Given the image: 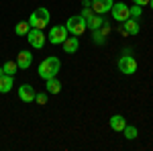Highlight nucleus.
Listing matches in <instances>:
<instances>
[{"label":"nucleus","mask_w":153,"mask_h":151,"mask_svg":"<svg viewBox=\"0 0 153 151\" xmlns=\"http://www.w3.org/2000/svg\"><path fill=\"white\" fill-rule=\"evenodd\" d=\"M59 70H61V61H59V57L49 55V57H45L41 63H39L37 74H39L43 80H49V78H55V76L59 74Z\"/></svg>","instance_id":"1"},{"label":"nucleus","mask_w":153,"mask_h":151,"mask_svg":"<svg viewBox=\"0 0 153 151\" xmlns=\"http://www.w3.org/2000/svg\"><path fill=\"white\" fill-rule=\"evenodd\" d=\"M49 19H51V14H49V10L45 8V6H37L35 10L31 12V16H29V25L33 27V29H45L49 25Z\"/></svg>","instance_id":"2"},{"label":"nucleus","mask_w":153,"mask_h":151,"mask_svg":"<svg viewBox=\"0 0 153 151\" xmlns=\"http://www.w3.org/2000/svg\"><path fill=\"white\" fill-rule=\"evenodd\" d=\"M65 29H68V33H70V35L80 37V35H84V33H86L88 25H86V19H84L82 14H76V16H70V19H68Z\"/></svg>","instance_id":"3"},{"label":"nucleus","mask_w":153,"mask_h":151,"mask_svg":"<svg viewBox=\"0 0 153 151\" xmlns=\"http://www.w3.org/2000/svg\"><path fill=\"white\" fill-rule=\"evenodd\" d=\"M68 29H65V25H53L51 27V31H49V43L51 45H61L65 39H68Z\"/></svg>","instance_id":"4"},{"label":"nucleus","mask_w":153,"mask_h":151,"mask_svg":"<svg viewBox=\"0 0 153 151\" xmlns=\"http://www.w3.org/2000/svg\"><path fill=\"white\" fill-rule=\"evenodd\" d=\"M110 12H112V19H114L117 23H125L127 19H131V10H129V6H127L125 2H114L112 8H110Z\"/></svg>","instance_id":"5"},{"label":"nucleus","mask_w":153,"mask_h":151,"mask_svg":"<svg viewBox=\"0 0 153 151\" xmlns=\"http://www.w3.org/2000/svg\"><path fill=\"white\" fill-rule=\"evenodd\" d=\"M118 71H123L125 76H133L137 71V61L133 55H123L118 57Z\"/></svg>","instance_id":"6"},{"label":"nucleus","mask_w":153,"mask_h":151,"mask_svg":"<svg viewBox=\"0 0 153 151\" xmlns=\"http://www.w3.org/2000/svg\"><path fill=\"white\" fill-rule=\"evenodd\" d=\"M27 41H29V45L35 47V49H43L45 47V35H43L41 29H33L31 27V31L27 33Z\"/></svg>","instance_id":"7"},{"label":"nucleus","mask_w":153,"mask_h":151,"mask_svg":"<svg viewBox=\"0 0 153 151\" xmlns=\"http://www.w3.org/2000/svg\"><path fill=\"white\" fill-rule=\"evenodd\" d=\"M35 88L31 86V84H23L21 88H19V98L23 100V102H33L35 100Z\"/></svg>","instance_id":"8"},{"label":"nucleus","mask_w":153,"mask_h":151,"mask_svg":"<svg viewBox=\"0 0 153 151\" xmlns=\"http://www.w3.org/2000/svg\"><path fill=\"white\" fill-rule=\"evenodd\" d=\"M114 4V0H92V10L96 14H104V12H110Z\"/></svg>","instance_id":"9"},{"label":"nucleus","mask_w":153,"mask_h":151,"mask_svg":"<svg viewBox=\"0 0 153 151\" xmlns=\"http://www.w3.org/2000/svg\"><path fill=\"white\" fill-rule=\"evenodd\" d=\"M31 63H33V53H31V51H21V53L16 55V65H19V70H29Z\"/></svg>","instance_id":"10"},{"label":"nucleus","mask_w":153,"mask_h":151,"mask_svg":"<svg viewBox=\"0 0 153 151\" xmlns=\"http://www.w3.org/2000/svg\"><path fill=\"white\" fill-rule=\"evenodd\" d=\"M61 47H63L65 53H76V51L80 49V39L76 35H68V39L61 43Z\"/></svg>","instance_id":"11"},{"label":"nucleus","mask_w":153,"mask_h":151,"mask_svg":"<svg viewBox=\"0 0 153 151\" xmlns=\"http://www.w3.org/2000/svg\"><path fill=\"white\" fill-rule=\"evenodd\" d=\"M139 31H141V27L137 23V19H133V16L123 23V33H127V35H137Z\"/></svg>","instance_id":"12"},{"label":"nucleus","mask_w":153,"mask_h":151,"mask_svg":"<svg viewBox=\"0 0 153 151\" xmlns=\"http://www.w3.org/2000/svg\"><path fill=\"white\" fill-rule=\"evenodd\" d=\"M14 86V78L8 76V74H2L0 76V94H8Z\"/></svg>","instance_id":"13"},{"label":"nucleus","mask_w":153,"mask_h":151,"mask_svg":"<svg viewBox=\"0 0 153 151\" xmlns=\"http://www.w3.org/2000/svg\"><path fill=\"white\" fill-rule=\"evenodd\" d=\"M45 92H47V94H59V92H61V82L57 80V76L45 80Z\"/></svg>","instance_id":"14"},{"label":"nucleus","mask_w":153,"mask_h":151,"mask_svg":"<svg viewBox=\"0 0 153 151\" xmlns=\"http://www.w3.org/2000/svg\"><path fill=\"white\" fill-rule=\"evenodd\" d=\"M125 127H127V121H125L123 115H112L110 116V129H112V131H123Z\"/></svg>","instance_id":"15"},{"label":"nucleus","mask_w":153,"mask_h":151,"mask_svg":"<svg viewBox=\"0 0 153 151\" xmlns=\"http://www.w3.org/2000/svg\"><path fill=\"white\" fill-rule=\"evenodd\" d=\"M102 23H104V19H102L100 14H94L92 19H88V21H86V25H88V29H90V31L100 29V25H102Z\"/></svg>","instance_id":"16"},{"label":"nucleus","mask_w":153,"mask_h":151,"mask_svg":"<svg viewBox=\"0 0 153 151\" xmlns=\"http://www.w3.org/2000/svg\"><path fill=\"white\" fill-rule=\"evenodd\" d=\"M31 31V25H29V21H21V23H16V27H14V33L21 37H27V33Z\"/></svg>","instance_id":"17"},{"label":"nucleus","mask_w":153,"mask_h":151,"mask_svg":"<svg viewBox=\"0 0 153 151\" xmlns=\"http://www.w3.org/2000/svg\"><path fill=\"white\" fill-rule=\"evenodd\" d=\"M123 133H125V139H137V135H139V131H137V127H133V125H127V127L123 129Z\"/></svg>","instance_id":"18"},{"label":"nucleus","mask_w":153,"mask_h":151,"mask_svg":"<svg viewBox=\"0 0 153 151\" xmlns=\"http://www.w3.org/2000/svg\"><path fill=\"white\" fill-rule=\"evenodd\" d=\"M2 70H4V74H8V76H14L16 74V70H19V65H16V61H4V65H2Z\"/></svg>","instance_id":"19"},{"label":"nucleus","mask_w":153,"mask_h":151,"mask_svg":"<svg viewBox=\"0 0 153 151\" xmlns=\"http://www.w3.org/2000/svg\"><path fill=\"white\" fill-rule=\"evenodd\" d=\"M92 41H94L96 45H104V43H106L104 33H102L100 29H96V31H92Z\"/></svg>","instance_id":"20"},{"label":"nucleus","mask_w":153,"mask_h":151,"mask_svg":"<svg viewBox=\"0 0 153 151\" xmlns=\"http://www.w3.org/2000/svg\"><path fill=\"white\" fill-rule=\"evenodd\" d=\"M94 14H96V12L92 10V6H82V16L86 19V21H88V19H92Z\"/></svg>","instance_id":"21"},{"label":"nucleus","mask_w":153,"mask_h":151,"mask_svg":"<svg viewBox=\"0 0 153 151\" xmlns=\"http://www.w3.org/2000/svg\"><path fill=\"white\" fill-rule=\"evenodd\" d=\"M129 10H131V16H133V19H139V16H141V6H139V4L129 6Z\"/></svg>","instance_id":"22"},{"label":"nucleus","mask_w":153,"mask_h":151,"mask_svg":"<svg viewBox=\"0 0 153 151\" xmlns=\"http://www.w3.org/2000/svg\"><path fill=\"white\" fill-rule=\"evenodd\" d=\"M35 102H37V104H45V102H47V92L35 94Z\"/></svg>","instance_id":"23"},{"label":"nucleus","mask_w":153,"mask_h":151,"mask_svg":"<svg viewBox=\"0 0 153 151\" xmlns=\"http://www.w3.org/2000/svg\"><path fill=\"white\" fill-rule=\"evenodd\" d=\"M135 4H139V6H149V0H133Z\"/></svg>","instance_id":"24"},{"label":"nucleus","mask_w":153,"mask_h":151,"mask_svg":"<svg viewBox=\"0 0 153 151\" xmlns=\"http://www.w3.org/2000/svg\"><path fill=\"white\" fill-rule=\"evenodd\" d=\"M149 6H151V8H153V0H149Z\"/></svg>","instance_id":"25"},{"label":"nucleus","mask_w":153,"mask_h":151,"mask_svg":"<svg viewBox=\"0 0 153 151\" xmlns=\"http://www.w3.org/2000/svg\"><path fill=\"white\" fill-rule=\"evenodd\" d=\"M2 74H4V70H2V68H0V76H2Z\"/></svg>","instance_id":"26"}]
</instances>
